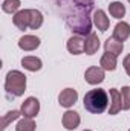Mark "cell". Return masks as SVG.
Segmentation results:
<instances>
[{
	"mask_svg": "<svg viewBox=\"0 0 130 131\" xmlns=\"http://www.w3.org/2000/svg\"><path fill=\"white\" fill-rule=\"evenodd\" d=\"M107 104H109V98L106 90L103 89L90 90L84 95V108L89 113H94V114L104 113V110L107 108Z\"/></svg>",
	"mask_w": 130,
	"mask_h": 131,
	"instance_id": "1",
	"label": "cell"
},
{
	"mask_svg": "<svg viewBox=\"0 0 130 131\" xmlns=\"http://www.w3.org/2000/svg\"><path fill=\"white\" fill-rule=\"evenodd\" d=\"M5 90L12 96H22L26 90V76L18 70H11L6 75Z\"/></svg>",
	"mask_w": 130,
	"mask_h": 131,
	"instance_id": "2",
	"label": "cell"
},
{
	"mask_svg": "<svg viewBox=\"0 0 130 131\" xmlns=\"http://www.w3.org/2000/svg\"><path fill=\"white\" fill-rule=\"evenodd\" d=\"M104 69L103 67H97V66H92L86 70L84 73V79L86 82L92 84V85H97V84H101L104 81Z\"/></svg>",
	"mask_w": 130,
	"mask_h": 131,
	"instance_id": "3",
	"label": "cell"
},
{
	"mask_svg": "<svg viewBox=\"0 0 130 131\" xmlns=\"http://www.w3.org/2000/svg\"><path fill=\"white\" fill-rule=\"evenodd\" d=\"M38 111H40V102H38L37 98H32L31 96V98H28L22 104V114L25 117L32 119V117H35L38 114Z\"/></svg>",
	"mask_w": 130,
	"mask_h": 131,
	"instance_id": "4",
	"label": "cell"
},
{
	"mask_svg": "<svg viewBox=\"0 0 130 131\" xmlns=\"http://www.w3.org/2000/svg\"><path fill=\"white\" fill-rule=\"evenodd\" d=\"M12 21H14V25H15L17 29L26 31L29 28V25H31V9H23V11L15 12Z\"/></svg>",
	"mask_w": 130,
	"mask_h": 131,
	"instance_id": "5",
	"label": "cell"
},
{
	"mask_svg": "<svg viewBox=\"0 0 130 131\" xmlns=\"http://www.w3.org/2000/svg\"><path fill=\"white\" fill-rule=\"evenodd\" d=\"M77 99H78L77 90H73V89H64V90L60 93V96H58V102H60L61 107L69 108V107H72V105L77 102Z\"/></svg>",
	"mask_w": 130,
	"mask_h": 131,
	"instance_id": "6",
	"label": "cell"
},
{
	"mask_svg": "<svg viewBox=\"0 0 130 131\" xmlns=\"http://www.w3.org/2000/svg\"><path fill=\"white\" fill-rule=\"evenodd\" d=\"M67 50L72 53V55H80L84 52V38L80 37V35H75V37H70L69 41H67Z\"/></svg>",
	"mask_w": 130,
	"mask_h": 131,
	"instance_id": "7",
	"label": "cell"
},
{
	"mask_svg": "<svg viewBox=\"0 0 130 131\" xmlns=\"http://www.w3.org/2000/svg\"><path fill=\"white\" fill-rule=\"evenodd\" d=\"M80 122H81V119H80V114L77 111H70L69 110V111H66L63 114V127L66 130H69V131L75 130L80 125Z\"/></svg>",
	"mask_w": 130,
	"mask_h": 131,
	"instance_id": "8",
	"label": "cell"
},
{
	"mask_svg": "<svg viewBox=\"0 0 130 131\" xmlns=\"http://www.w3.org/2000/svg\"><path fill=\"white\" fill-rule=\"evenodd\" d=\"M40 46V38L35 35H25L18 40V47L23 50H35Z\"/></svg>",
	"mask_w": 130,
	"mask_h": 131,
	"instance_id": "9",
	"label": "cell"
},
{
	"mask_svg": "<svg viewBox=\"0 0 130 131\" xmlns=\"http://www.w3.org/2000/svg\"><path fill=\"white\" fill-rule=\"evenodd\" d=\"M119 110H123V99L121 93L116 89H110V108H109V114H116Z\"/></svg>",
	"mask_w": 130,
	"mask_h": 131,
	"instance_id": "10",
	"label": "cell"
},
{
	"mask_svg": "<svg viewBox=\"0 0 130 131\" xmlns=\"http://www.w3.org/2000/svg\"><path fill=\"white\" fill-rule=\"evenodd\" d=\"M104 49H106V53H110V55L118 57V55L123 52L124 44H123V41H119V40H116V38L112 37V38L106 40V43H104Z\"/></svg>",
	"mask_w": 130,
	"mask_h": 131,
	"instance_id": "11",
	"label": "cell"
},
{
	"mask_svg": "<svg viewBox=\"0 0 130 131\" xmlns=\"http://www.w3.org/2000/svg\"><path fill=\"white\" fill-rule=\"evenodd\" d=\"M99 49V40H98L97 34H89L84 38V52L87 55H94Z\"/></svg>",
	"mask_w": 130,
	"mask_h": 131,
	"instance_id": "12",
	"label": "cell"
},
{
	"mask_svg": "<svg viewBox=\"0 0 130 131\" xmlns=\"http://www.w3.org/2000/svg\"><path fill=\"white\" fill-rule=\"evenodd\" d=\"M94 23L101 32H106L109 29V25H110V21H109V18L103 9H98L94 12Z\"/></svg>",
	"mask_w": 130,
	"mask_h": 131,
	"instance_id": "13",
	"label": "cell"
},
{
	"mask_svg": "<svg viewBox=\"0 0 130 131\" xmlns=\"http://www.w3.org/2000/svg\"><path fill=\"white\" fill-rule=\"evenodd\" d=\"M130 37V25L126 21H119L115 29H113V38L119 40V41H126Z\"/></svg>",
	"mask_w": 130,
	"mask_h": 131,
	"instance_id": "14",
	"label": "cell"
},
{
	"mask_svg": "<svg viewBox=\"0 0 130 131\" xmlns=\"http://www.w3.org/2000/svg\"><path fill=\"white\" fill-rule=\"evenodd\" d=\"M22 66L29 72H37L41 69V60L37 57H25L22 60Z\"/></svg>",
	"mask_w": 130,
	"mask_h": 131,
	"instance_id": "15",
	"label": "cell"
},
{
	"mask_svg": "<svg viewBox=\"0 0 130 131\" xmlns=\"http://www.w3.org/2000/svg\"><path fill=\"white\" fill-rule=\"evenodd\" d=\"M109 12L113 18H123L126 15V6L121 2H113L109 5Z\"/></svg>",
	"mask_w": 130,
	"mask_h": 131,
	"instance_id": "16",
	"label": "cell"
},
{
	"mask_svg": "<svg viewBox=\"0 0 130 131\" xmlns=\"http://www.w3.org/2000/svg\"><path fill=\"white\" fill-rule=\"evenodd\" d=\"M101 67L104 70H115L116 69V57L115 55H110V53H104L101 57V61H99Z\"/></svg>",
	"mask_w": 130,
	"mask_h": 131,
	"instance_id": "17",
	"label": "cell"
},
{
	"mask_svg": "<svg viewBox=\"0 0 130 131\" xmlns=\"http://www.w3.org/2000/svg\"><path fill=\"white\" fill-rule=\"evenodd\" d=\"M41 25H43V15H41V12L37 11V9H31V25H29V29L37 31Z\"/></svg>",
	"mask_w": 130,
	"mask_h": 131,
	"instance_id": "18",
	"label": "cell"
},
{
	"mask_svg": "<svg viewBox=\"0 0 130 131\" xmlns=\"http://www.w3.org/2000/svg\"><path fill=\"white\" fill-rule=\"evenodd\" d=\"M15 131H35V122L29 117H25L17 124Z\"/></svg>",
	"mask_w": 130,
	"mask_h": 131,
	"instance_id": "19",
	"label": "cell"
},
{
	"mask_svg": "<svg viewBox=\"0 0 130 131\" xmlns=\"http://www.w3.org/2000/svg\"><path fill=\"white\" fill-rule=\"evenodd\" d=\"M18 8H20V0H5L2 3V9L5 12H8V14L15 12Z\"/></svg>",
	"mask_w": 130,
	"mask_h": 131,
	"instance_id": "20",
	"label": "cell"
},
{
	"mask_svg": "<svg viewBox=\"0 0 130 131\" xmlns=\"http://www.w3.org/2000/svg\"><path fill=\"white\" fill-rule=\"evenodd\" d=\"M20 114H22V111H15V110H12V111L6 113V114L3 116V121H2V130H6V127L9 125V122L15 121Z\"/></svg>",
	"mask_w": 130,
	"mask_h": 131,
	"instance_id": "21",
	"label": "cell"
},
{
	"mask_svg": "<svg viewBox=\"0 0 130 131\" xmlns=\"http://www.w3.org/2000/svg\"><path fill=\"white\" fill-rule=\"evenodd\" d=\"M121 99H123V110H130V87H123L121 90Z\"/></svg>",
	"mask_w": 130,
	"mask_h": 131,
	"instance_id": "22",
	"label": "cell"
},
{
	"mask_svg": "<svg viewBox=\"0 0 130 131\" xmlns=\"http://www.w3.org/2000/svg\"><path fill=\"white\" fill-rule=\"evenodd\" d=\"M123 66H124V69H126V73L130 76V53L124 58V61H123Z\"/></svg>",
	"mask_w": 130,
	"mask_h": 131,
	"instance_id": "23",
	"label": "cell"
},
{
	"mask_svg": "<svg viewBox=\"0 0 130 131\" xmlns=\"http://www.w3.org/2000/svg\"><path fill=\"white\" fill-rule=\"evenodd\" d=\"M75 2H78L80 5H84V6H90L94 0H75Z\"/></svg>",
	"mask_w": 130,
	"mask_h": 131,
	"instance_id": "24",
	"label": "cell"
},
{
	"mask_svg": "<svg viewBox=\"0 0 130 131\" xmlns=\"http://www.w3.org/2000/svg\"><path fill=\"white\" fill-rule=\"evenodd\" d=\"M84 131H90V130H84Z\"/></svg>",
	"mask_w": 130,
	"mask_h": 131,
	"instance_id": "25",
	"label": "cell"
},
{
	"mask_svg": "<svg viewBox=\"0 0 130 131\" xmlns=\"http://www.w3.org/2000/svg\"><path fill=\"white\" fill-rule=\"evenodd\" d=\"M129 2H130V0H129Z\"/></svg>",
	"mask_w": 130,
	"mask_h": 131,
	"instance_id": "26",
	"label": "cell"
},
{
	"mask_svg": "<svg viewBox=\"0 0 130 131\" xmlns=\"http://www.w3.org/2000/svg\"><path fill=\"white\" fill-rule=\"evenodd\" d=\"M129 131H130V130H129Z\"/></svg>",
	"mask_w": 130,
	"mask_h": 131,
	"instance_id": "27",
	"label": "cell"
}]
</instances>
